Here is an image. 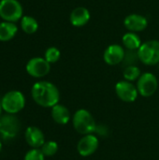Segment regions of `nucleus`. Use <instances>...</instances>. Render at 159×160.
<instances>
[{
  "instance_id": "f257e3e1",
  "label": "nucleus",
  "mask_w": 159,
  "mask_h": 160,
  "mask_svg": "<svg viewBox=\"0 0 159 160\" xmlns=\"http://www.w3.org/2000/svg\"><path fill=\"white\" fill-rule=\"evenodd\" d=\"M31 95L34 101L44 108H52L58 104L60 99L58 88L53 83L46 81L36 82L32 86Z\"/></svg>"
},
{
  "instance_id": "f03ea898",
  "label": "nucleus",
  "mask_w": 159,
  "mask_h": 160,
  "mask_svg": "<svg viewBox=\"0 0 159 160\" xmlns=\"http://www.w3.org/2000/svg\"><path fill=\"white\" fill-rule=\"evenodd\" d=\"M72 124L74 129L83 136L94 134L97 128L95 118L92 113L85 109H79L76 111L72 116Z\"/></svg>"
},
{
  "instance_id": "7ed1b4c3",
  "label": "nucleus",
  "mask_w": 159,
  "mask_h": 160,
  "mask_svg": "<svg viewBox=\"0 0 159 160\" xmlns=\"http://www.w3.org/2000/svg\"><path fill=\"white\" fill-rule=\"evenodd\" d=\"M139 60L146 66H155L159 63V40H148L138 50Z\"/></svg>"
},
{
  "instance_id": "20e7f679",
  "label": "nucleus",
  "mask_w": 159,
  "mask_h": 160,
  "mask_svg": "<svg viewBox=\"0 0 159 160\" xmlns=\"http://www.w3.org/2000/svg\"><path fill=\"white\" fill-rule=\"evenodd\" d=\"M3 110L9 114L21 112L25 106V98L20 91H9L1 99Z\"/></svg>"
},
{
  "instance_id": "39448f33",
  "label": "nucleus",
  "mask_w": 159,
  "mask_h": 160,
  "mask_svg": "<svg viewBox=\"0 0 159 160\" xmlns=\"http://www.w3.org/2000/svg\"><path fill=\"white\" fill-rule=\"evenodd\" d=\"M22 7L18 0L0 1V18L6 22H16L22 18Z\"/></svg>"
},
{
  "instance_id": "423d86ee",
  "label": "nucleus",
  "mask_w": 159,
  "mask_h": 160,
  "mask_svg": "<svg viewBox=\"0 0 159 160\" xmlns=\"http://www.w3.org/2000/svg\"><path fill=\"white\" fill-rule=\"evenodd\" d=\"M20 130V122L14 114L0 116V136L5 140H13Z\"/></svg>"
},
{
  "instance_id": "0eeeda50",
  "label": "nucleus",
  "mask_w": 159,
  "mask_h": 160,
  "mask_svg": "<svg viewBox=\"0 0 159 160\" xmlns=\"http://www.w3.org/2000/svg\"><path fill=\"white\" fill-rule=\"evenodd\" d=\"M139 95L143 98H149L155 95L158 89V80L155 74L151 72H145L141 75L137 81L136 85Z\"/></svg>"
},
{
  "instance_id": "6e6552de",
  "label": "nucleus",
  "mask_w": 159,
  "mask_h": 160,
  "mask_svg": "<svg viewBox=\"0 0 159 160\" xmlns=\"http://www.w3.org/2000/svg\"><path fill=\"white\" fill-rule=\"evenodd\" d=\"M27 73L34 78H42L49 74L51 70V64L42 57L31 58L25 67Z\"/></svg>"
},
{
  "instance_id": "1a4fd4ad",
  "label": "nucleus",
  "mask_w": 159,
  "mask_h": 160,
  "mask_svg": "<svg viewBox=\"0 0 159 160\" xmlns=\"http://www.w3.org/2000/svg\"><path fill=\"white\" fill-rule=\"evenodd\" d=\"M115 93L119 99L127 103L134 102L139 96V92L136 85H134L131 82L126 80L120 81L116 83Z\"/></svg>"
},
{
  "instance_id": "9d476101",
  "label": "nucleus",
  "mask_w": 159,
  "mask_h": 160,
  "mask_svg": "<svg viewBox=\"0 0 159 160\" xmlns=\"http://www.w3.org/2000/svg\"><path fill=\"white\" fill-rule=\"evenodd\" d=\"M99 145L98 138L94 134L84 135L77 144V151L80 156L87 158L96 153Z\"/></svg>"
},
{
  "instance_id": "9b49d317",
  "label": "nucleus",
  "mask_w": 159,
  "mask_h": 160,
  "mask_svg": "<svg viewBox=\"0 0 159 160\" xmlns=\"http://www.w3.org/2000/svg\"><path fill=\"white\" fill-rule=\"evenodd\" d=\"M126 51L119 44H112L106 48L103 53V60L109 66H117L123 63Z\"/></svg>"
},
{
  "instance_id": "f8f14e48",
  "label": "nucleus",
  "mask_w": 159,
  "mask_h": 160,
  "mask_svg": "<svg viewBox=\"0 0 159 160\" xmlns=\"http://www.w3.org/2000/svg\"><path fill=\"white\" fill-rule=\"evenodd\" d=\"M124 25L129 32L137 33L146 29V27L148 26V21L143 15L132 13L125 18Z\"/></svg>"
},
{
  "instance_id": "ddd939ff",
  "label": "nucleus",
  "mask_w": 159,
  "mask_h": 160,
  "mask_svg": "<svg viewBox=\"0 0 159 160\" xmlns=\"http://www.w3.org/2000/svg\"><path fill=\"white\" fill-rule=\"evenodd\" d=\"M26 142L33 149H39L45 143L43 132L37 127H29L24 133Z\"/></svg>"
},
{
  "instance_id": "4468645a",
  "label": "nucleus",
  "mask_w": 159,
  "mask_h": 160,
  "mask_svg": "<svg viewBox=\"0 0 159 160\" xmlns=\"http://www.w3.org/2000/svg\"><path fill=\"white\" fill-rule=\"evenodd\" d=\"M90 18L91 14L89 10L84 7L75 8L69 15V21L71 24L76 27H82L87 24L90 21Z\"/></svg>"
},
{
  "instance_id": "2eb2a0df",
  "label": "nucleus",
  "mask_w": 159,
  "mask_h": 160,
  "mask_svg": "<svg viewBox=\"0 0 159 160\" xmlns=\"http://www.w3.org/2000/svg\"><path fill=\"white\" fill-rule=\"evenodd\" d=\"M52 117L55 123L59 125H67L70 120V112L66 106L56 104L52 108Z\"/></svg>"
},
{
  "instance_id": "dca6fc26",
  "label": "nucleus",
  "mask_w": 159,
  "mask_h": 160,
  "mask_svg": "<svg viewBox=\"0 0 159 160\" xmlns=\"http://www.w3.org/2000/svg\"><path fill=\"white\" fill-rule=\"evenodd\" d=\"M18 32V27L15 22H0V41H8L12 39Z\"/></svg>"
},
{
  "instance_id": "f3484780",
  "label": "nucleus",
  "mask_w": 159,
  "mask_h": 160,
  "mask_svg": "<svg viewBox=\"0 0 159 160\" xmlns=\"http://www.w3.org/2000/svg\"><path fill=\"white\" fill-rule=\"evenodd\" d=\"M122 42L127 50L138 51L142 46V40L135 32H127L122 38Z\"/></svg>"
},
{
  "instance_id": "a211bd4d",
  "label": "nucleus",
  "mask_w": 159,
  "mask_h": 160,
  "mask_svg": "<svg viewBox=\"0 0 159 160\" xmlns=\"http://www.w3.org/2000/svg\"><path fill=\"white\" fill-rule=\"evenodd\" d=\"M21 28L26 34H34L38 29V23L37 20L31 16H22L21 19Z\"/></svg>"
},
{
  "instance_id": "6ab92c4d",
  "label": "nucleus",
  "mask_w": 159,
  "mask_h": 160,
  "mask_svg": "<svg viewBox=\"0 0 159 160\" xmlns=\"http://www.w3.org/2000/svg\"><path fill=\"white\" fill-rule=\"evenodd\" d=\"M142 73H141V69L135 65V66H128L126 67L123 72V76L125 78L126 81L128 82H134V81H138L139 78L141 77Z\"/></svg>"
},
{
  "instance_id": "aec40b11",
  "label": "nucleus",
  "mask_w": 159,
  "mask_h": 160,
  "mask_svg": "<svg viewBox=\"0 0 159 160\" xmlns=\"http://www.w3.org/2000/svg\"><path fill=\"white\" fill-rule=\"evenodd\" d=\"M40 150L45 157H52L58 151V144L53 141L45 142V143L41 146Z\"/></svg>"
},
{
  "instance_id": "412c9836",
  "label": "nucleus",
  "mask_w": 159,
  "mask_h": 160,
  "mask_svg": "<svg viewBox=\"0 0 159 160\" xmlns=\"http://www.w3.org/2000/svg\"><path fill=\"white\" fill-rule=\"evenodd\" d=\"M60 57H61V52L56 47H50V48H48L46 50L45 55H44V58L50 64L56 63L60 59Z\"/></svg>"
},
{
  "instance_id": "4be33fe9",
  "label": "nucleus",
  "mask_w": 159,
  "mask_h": 160,
  "mask_svg": "<svg viewBox=\"0 0 159 160\" xmlns=\"http://www.w3.org/2000/svg\"><path fill=\"white\" fill-rule=\"evenodd\" d=\"M140 61L138 56V51H132V50H127L125 53V58L123 63L126 67L128 66H135L136 62Z\"/></svg>"
},
{
  "instance_id": "5701e85b",
  "label": "nucleus",
  "mask_w": 159,
  "mask_h": 160,
  "mask_svg": "<svg viewBox=\"0 0 159 160\" xmlns=\"http://www.w3.org/2000/svg\"><path fill=\"white\" fill-rule=\"evenodd\" d=\"M45 156L40 149H32L28 151L24 157V160H44Z\"/></svg>"
},
{
  "instance_id": "b1692460",
  "label": "nucleus",
  "mask_w": 159,
  "mask_h": 160,
  "mask_svg": "<svg viewBox=\"0 0 159 160\" xmlns=\"http://www.w3.org/2000/svg\"><path fill=\"white\" fill-rule=\"evenodd\" d=\"M108 128L106 126L104 125H97V128H96V130H95V133L97 134L98 136H107L108 135Z\"/></svg>"
},
{
  "instance_id": "393cba45",
  "label": "nucleus",
  "mask_w": 159,
  "mask_h": 160,
  "mask_svg": "<svg viewBox=\"0 0 159 160\" xmlns=\"http://www.w3.org/2000/svg\"><path fill=\"white\" fill-rule=\"evenodd\" d=\"M2 110H3V108H2V103H1V101H0V116H1V112H2Z\"/></svg>"
},
{
  "instance_id": "a878e982",
  "label": "nucleus",
  "mask_w": 159,
  "mask_h": 160,
  "mask_svg": "<svg viewBox=\"0 0 159 160\" xmlns=\"http://www.w3.org/2000/svg\"><path fill=\"white\" fill-rule=\"evenodd\" d=\"M1 149H2V143H1V142H0V152H1Z\"/></svg>"
},
{
  "instance_id": "bb28decb",
  "label": "nucleus",
  "mask_w": 159,
  "mask_h": 160,
  "mask_svg": "<svg viewBox=\"0 0 159 160\" xmlns=\"http://www.w3.org/2000/svg\"><path fill=\"white\" fill-rule=\"evenodd\" d=\"M158 68H159V63H158Z\"/></svg>"
}]
</instances>
